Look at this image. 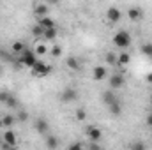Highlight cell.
Segmentation results:
<instances>
[{
  "instance_id": "1",
  "label": "cell",
  "mask_w": 152,
  "mask_h": 150,
  "mask_svg": "<svg viewBox=\"0 0 152 150\" xmlns=\"http://www.w3.org/2000/svg\"><path fill=\"white\" fill-rule=\"evenodd\" d=\"M37 62V55H36V51L34 50H23L21 53H20V64H23L25 67H34V64Z\"/></svg>"
},
{
  "instance_id": "2",
  "label": "cell",
  "mask_w": 152,
  "mask_h": 150,
  "mask_svg": "<svg viewBox=\"0 0 152 150\" xmlns=\"http://www.w3.org/2000/svg\"><path fill=\"white\" fill-rule=\"evenodd\" d=\"M113 44L117 48H127L131 44V36L127 30H118L113 36Z\"/></svg>"
},
{
  "instance_id": "3",
  "label": "cell",
  "mask_w": 152,
  "mask_h": 150,
  "mask_svg": "<svg viewBox=\"0 0 152 150\" xmlns=\"http://www.w3.org/2000/svg\"><path fill=\"white\" fill-rule=\"evenodd\" d=\"M51 73V66H48V64H44L42 60H39L34 64V67H32V74L34 76H48Z\"/></svg>"
},
{
  "instance_id": "4",
  "label": "cell",
  "mask_w": 152,
  "mask_h": 150,
  "mask_svg": "<svg viewBox=\"0 0 152 150\" xmlns=\"http://www.w3.org/2000/svg\"><path fill=\"white\" fill-rule=\"evenodd\" d=\"M76 99H78V90H75V88H66L60 94V101L62 103H73Z\"/></svg>"
},
{
  "instance_id": "5",
  "label": "cell",
  "mask_w": 152,
  "mask_h": 150,
  "mask_svg": "<svg viewBox=\"0 0 152 150\" xmlns=\"http://www.w3.org/2000/svg\"><path fill=\"white\" fill-rule=\"evenodd\" d=\"M120 18H122V12H120V9H117V7H108V11H106V20L110 21V23H117V21H120Z\"/></svg>"
},
{
  "instance_id": "6",
  "label": "cell",
  "mask_w": 152,
  "mask_h": 150,
  "mask_svg": "<svg viewBox=\"0 0 152 150\" xmlns=\"http://www.w3.org/2000/svg\"><path fill=\"white\" fill-rule=\"evenodd\" d=\"M18 140H16V134L12 131H5L4 133V147L9 149V147H16Z\"/></svg>"
},
{
  "instance_id": "7",
  "label": "cell",
  "mask_w": 152,
  "mask_h": 150,
  "mask_svg": "<svg viewBox=\"0 0 152 150\" xmlns=\"http://www.w3.org/2000/svg\"><path fill=\"white\" fill-rule=\"evenodd\" d=\"M36 131H37L39 134H48V133H50V124H48V120L37 118V120H36Z\"/></svg>"
},
{
  "instance_id": "8",
  "label": "cell",
  "mask_w": 152,
  "mask_h": 150,
  "mask_svg": "<svg viewBox=\"0 0 152 150\" xmlns=\"http://www.w3.org/2000/svg\"><path fill=\"white\" fill-rule=\"evenodd\" d=\"M106 76H108V71H106L104 66H96L94 67V79L96 81H103Z\"/></svg>"
},
{
  "instance_id": "9",
  "label": "cell",
  "mask_w": 152,
  "mask_h": 150,
  "mask_svg": "<svg viewBox=\"0 0 152 150\" xmlns=\"http://www.w3.org/2000/svg\"><path fill=\"white\" fill-rule=\"evenodd\" d=\"M87 134H88V138H90V141H99V140L103 138V131H101L99 127H88V131H87Z\"/></svg>"
},
{
  "instance_id": "10",
  "label": "cell",
  "mask_w": 152,
  "mask_h": 150,
  "mask_svg": "<svg viewBox=\"0 0 152 150\" xmlns=\"http://www.w3.org/2000/svg\"><path fill=\"white\" fill-rule=\"evenodd\" d=\"M122 85H124V76L122 74H113L112 78H110V87H112L113 90L120 88Z\"/></svg>"
},
{
  "instance_id": "11",
  "label": "cell",
  "mask_w": 152,
  "mask_h": 150,
  "mask_svg": "<svg viewBox=\"0 0 152 150\" xmlns=\"http://www.w3.org/2000/svg\"><path fill=\"white\" fill-rule=\"evenodd\" d=\"M50 5L48 4H39L34 7V14L39 16V18H42V16H48V12H50V9H48Z\"/></svg>"
},
{
  "instance_id": "12",
  "label": "cell",
  "mask_w": 152,
  "mask_h": 150,
  "mask_svg": "<svg viewBox=\"0 0 152 150\" xmlns=\"http://www.w3.org/2000/svg\"><path fill=\"white\" fill-rule=\"evenodd\" d=\"M127 16H129V20L138 21V20L142 18V9H140V7H131V9L127 11Z\"/></svg>"
},
{
  "instance_id": "13",
  "label": "cell",
  "mask_w": 152,
  "mask_h": 150,
  "mask_svg": "<svg viewBox=\"0 0 152 150\" xmlns=\"http://www.w3.org/2000/svg\"><path fill=\"white\" fill-rule=\"evenodd\" d=\"M37 23L42 27V28H53V27H55V21H53L50 16H42V18H39Z\"/></svg>"
},
{
  "instance_id": "14",
  "label": "cell",
  "mask_w": 152,
  "mask_h": 150,
  "mask_svg": "<svg viewBox=\"0 0 152 150\" xmlns=\"http://www.w3.org/2000/svg\"><path fill=\"white\" fill-rule=\"evenodd\" d=\"M66 66H67L71 71H80V67H81V66H80V60L75 58V57H69V58L66 60Z\"/></svg>"
},
{
  "instance_id": "15",
  "label": "cell",
  "mask_w": 152,
  "mask_h": 150,
  "mask_svg": "<svg viewBox=\"0 0 152 150\" xmlns=\"http://www.w3.org/2000/svg\"><path fill=\"white\" fill-rule=\"evenodd\" d=\"M117 101V97H115V94L112 92V90H108V92H104L103 94V103L106 104V106H110L112 103H115Z\"/></svg>"
},
{
  "instance_id": "16",
  "label": "cell",
  "mask_w": 152,
  "mask_h": 150,
  "mask_svg": "<svg viewBox=\"0 0 152 150\" xmlns=\"http://www.w3.org/2000/svg\"><path fill=\"white\" fill-rule=\"evenodd\" d=\"M55 37H57V28H55V27H53V28H44L42 39H46V41H53Z\"/></svg>"
},
{
  "instance_id": "17",
  "label": "cell",
  "mask_w": 152,
  "mask_h": 150,
  "mask_svg": "<svg viewBox=\"0 0 152 150\" xmlns=\"http://www.w3.org/2000/svg\"><path fill=\"white\" fill-rule=\"evenodd\" d=\"M129 60H131V57H129L127 53H120V55L117 57V64H118V66H127Z\"/></svg>"
},
{
  "instance_id": "18",
  "label": "cell",
  "mask_w": 152,
  "mask_h": 150,
  "mask_svg": "<svg viewBox=\"0 0 152 150\" xmlns=\"http://www.w3.org/2000/svg\"><path fill=\"white\" fill-rule=\"evenodd\" d=\"M2 124H4V127H11L12 124H16V117H12V115H5V117L2 118Z\"/></svg>"
},
{
  "instance_id": "19",
  "label": "cell",
  "mask_w": 152,
  "mask_h": 150,
  "mask_svg": "<svg viewBox=\"0 0 152 150\" xmlns=\"http://www.w3.org/2000/svg\"><path fill=\"white\" fill-rule=\"evenodd\" d=\"M46 147L48 149H57L58 147V140L55 136H46Z\"/></svg>"
},
{
  "instance_id": "20",
  "label": "cell",
  "mask_w": 152,
  "mask_h": 150,
  "mask_svg": "<svg viewBox=\"0 0 152 150\" xmlns=\"http://www.w3.org/2000/svg\"><path fill=\"white\" fill-rule=\"evenodd\" d=\"M108 108H110V113H112V115H120V113H122V108H120V103H118V101L112 103Z\"/></svg>"
},
{
  "instance_id": "21",
  "label": "cell",
  "mask_w": 152,
  "mask_h": 150,
  "mask_svg": "<svg viewBox=\"0 0 152 150\" xmlns=\"http://www.w3.org/2000/svg\"><path fill=\"white\" fill-rule=\"evenodd\" d=\"M23 50H25V44H23L21 41H16V42H12V51H14V53H18V55H20Z\"/></svg>"
},
{
  "instance_id": "22",
  "label": "cell",
  "mask_w": 152,
  "mask_h": 150,
  "mask_svg": "<svg viewBox=\"0 0 152 150\" xmlns=\"http://www.w3.org/2000/svg\"><path fill=\"white\" fill-rule=\"evenodd\" d=\"M42 34H44V28H42L39 23L36 27H32V36H34V37H42Z\"/></svg>"
},
{
  "instance_id": "23",
  "label": "cell",
  "mask_w": 152,
  "mask_h": 150,
  "mask_svg": "<svg viewBox=\"0 0 152 150\" xmlns=\"http://www.w3.org/2000/svg\"><path fill=\"white\" fill-rule=\"evenodd\" d=\"M5 108H18V99L11 94V97L7 99V103H5Z\"/></svg>"
},
{
  "instance_id": "24",
  "label": "cell",
  "mask_w": 152,
  "mask_h": 150,
  "mask_svg": "<svg viewBox=\"0 0 152 150\" xmlns=\"http://www.w3.org/2000/svg\"><path fill=\"white\" fill-rule=\"evenodd\" d=\"M34 51H36V55H37V57H42V55H46V53H48L50 50H48V48H46L44 44H39V46L36 48V50H34Z\"/></svg>"
},
{
  "instance_id": "25",
  "label": "cell",
  "mask_w": 152,
  "mask_h": 150,
  "mask_svg": "<svg viewBox=\"0 0 152 150\" xmlns=\"http://www.w3.org/2000/svg\"><path fill=\"white\" fill-rule=\"evenodd\" d=\"M16 120H18V122H21V124H23V122H27V120H28V113L25 111V110H20L18 117H16Z\"/></svg>"
},
{
  "instance_id": "26",
  "label": "cell",
  "mask_w": 152,
  "mask_h": 150,
  "mask_svg": "<svg viewBox=\"0 0 152 150\" xmlns=\"http://www.w3.org/2000/svg\"><path fill=\"white\" fill-rule=\"evenodd\" d=\"M50 53H51V57H55V58H58L60 55H62V48L57 44V46H53L51 50H50Z\"/></svg>"
},
{
  "instance_id": "27",
  "label": "cell",
  "mask_w": 152,
  "mask_h": 150,
  "mask_svg": "<svg viewBox=\"0 0 152 150\" xmlns=\"http://www.w3.org/2000/svg\"><path fill=\"white\" fill-rule=\"evenodd\" d=\"M142 53H143V55H147V57H151V55H152V42H147V44H143V46H142Z\"/></svg>"
},
{
  "instance_id": "28",
  "label": "cell",
  "mask_w": 152,
  "mask_h": 150,
  "mask_svg": "<svg viewBox=\"0 0 152 150\" xmlns=\"http://www.w3.org/2000/svg\"><path fill=\"white\" fill-rule=\"evenodd\" d=\"M85 118H87L85 110H83V108H78V110H76V120H85Z\"/></svg>"
},
{
  "instance_id": "29",
  "label": "cell",
  "mask_w": 152,
  "mask_h": 150,
  "mask_svg": "<svg viewBox=\"0 0 152 150\" xmlns=\"http://www.w3.org/2000/svg\"><path fill=\"white\" fill-rule=\"evenodd\" d=\"M106 62H108V64H117V55L112 53V51L106 53Z\"/></svg>"
},
{
  "instance_id": "30",
  "label": "cell",
  "mask_w": 152,
  "mask_h": 150,
  "mask_svg": "<svg viewBox=\"0 0 152 150\" xmlns=\"http://www.w3.org/2000/svg\"><path fill=\"white\" fill-rule=\"evenodd\" d=\"M9 97H11V94H9V92H5V90H2V92H0V103H2V104H5Z\"/></svg>"
},
{
  "instance_id": "31",
  "label": "cell",
  "mask_w": 152,
  "mask_h": 150,
  "mask_svg": "<svg viewBox=\"0 0 152 150\" xmlns=\"http://www.w3.org/2000/svg\"><path fill=\"white\" fill-rule=\"evenodd\" d=\"M0 58L5 60V62H11V55L9 53H4V50H0Z\"/></svg>"
},
{
  "instance_id": "32",
  "label": "cell",
  "mask_w": 152,
  "mask_h": 150,
  "mask_svg": "<svg viewBox=\"0 0 152 150\" xmlns=\"http://www.w3.org/2000/svg\"><path fill=\"white\" fill-rule=\"evenodd\" d=\"M131 149H133V150H143V149H145V145H143V143H133V145H131Z\"/></svg>"
},
{
  "instance_id": "33",
  "label": "cell",
  "mask_w": 152,
  "mask_h": 150,
  "mask_svg": "<svg viewBox=\"0 0 152 150\" xmlns=\"http://www.w3.org/2000/svg\"><path fill=\"white\" fill-rule=\"evenodd\" d=\"M81 147H83V145H81V143H71V145H69V147H67V149L75 150V149H81Z\"/></svg>"
},
{
  "instance_id": "34",
  "label": "cell",
  "mask_w": 152,
  "mask_h": 150,
  "mask_svg": "<svg viewBox=\"0 0 152 150\" xmlns=\"http://www.w3.org/2000/svg\"><path fill=\"white\" fill-rule=\"evenodd\" d=\"M147 125H149V127H152V113L147 117Z\"/></svg>"
},
{
  "instance_id": "35",
  "label": "cell",
  "mask_w": 152,
  "mask_h": 150,
  "mask_svg": "<svg viewBox=\"0 0 152 150\" xmlns=\"http://www.w3.org/2000/svg\"><path fill=\"white\" fill-rule=\"evenodd\" d=\"M60 0H48V5H57Z\"/></svg>"
},
{
  "instance_id": "36",
  "label": "cell",
  "mask_w": 152,
  "mask_h": 150,
  "mask_svg": "<svg viewBox=\"0 0 152 150\" xmlns=\"http://www.w3.org/2000/svg\"><path fill=\"white\" fill-rule=\"evenodd\" d=\"M147 81H149V83H152V73H151V74H147Z\"/></svg>"
},
{
  "instance_id": "37",
  "label": "cell",
  "mask_w": 152,
  "mask_h": 150,
  "mask_svg": "<svg viewBox=\"0 0 152 150\" xmlns=\"http://www.w3.org/2000/svg\"><path fill=\"white\" fill-rule=\"evenodd\" d=\"M2 127H4V124H2V118H0V129H2Z\"/></svg>"
},
{
  "instance_id": "38",
  "label": "cell",
  "mask_w": 152,
  "mask_h": 150,
  "mask_svg": "<svg viewBox=\"0 0 152 150\" xmlns=\"http://www.w3.org/2000/svg\"><path fill=\"white\" fill-rule=\"evenodd\" d=\"M151 106H152V95H151Z\"/></svg>"
},
{
  "instance_id": "39",
  "label": "cell",
  "mask_w": 152,
  "mask_h": 150,
  "mask_svg": "<svg viewBox=\"0 0 152 150\" xmlns=\"http://www.w3.org/2000/svg\"><path fill=\"white\" fill-rule=\"evenodd\" d=\"M151 62H152V55H151Z\"/></svg>"
}]
</instances>
